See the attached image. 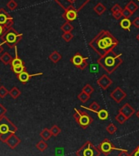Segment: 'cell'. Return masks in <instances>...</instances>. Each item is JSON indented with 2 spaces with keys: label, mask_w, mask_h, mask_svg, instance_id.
Wrapping results in <instances>:
<instances>
[{
  "label": "cell",
  "mask_w": 139,
  "mask_h": 156,
  "mask_svg": "<svg viewBox=\"0 0 139 156\" xmlns=\"http://www.w3.org/2000/svg\"><path fill=\"white\" fill-rule=\"evenodd\" d=\"M88 57H82L81 54L76 53V54L71 59V62L75 65V67H77L81 70H84L88 67V62H87Z\"/></svg>",
  "instance_id": "30bf717a"
},
{
  "label": "cell",
  "mask_w": 139,
  "mask_h": 156,
  "mask_svg": "<svg viewBox=\"0 0 139 156\" xmlns=\"http://www.w3.org/2000/svg\"><path fill=\"white\" fill-rule=\"evenodd\" d=\"M43 75V73H38V74H34V75H30L26 70H25V71L22 72L21 74L17 75V78L19 79V81H20V83H22L25 84V83H27L28 82L30 81V79H31L32 77L39 76V75Z\"/></svg>",
  "instance_id": "9a60e30c"
},
{
  "label": "cell",
  "mask_w": 139,
  "mask_h": 156,
  "mask_svg": "<svg viewBox=\"0 0 139 156\" xmlns=\"http://www.w3.org/2000/svg\"><path fill=\"white\" fill-rule=\"evenodd\" d=\"M20 143V139L16 135V133H14L12 135H11L6 141L5 144H7L9 148L14 149Z\"/></svg>",
  "instance_id": "5bb4252c"
},
{
  "label": "cell",
  "mask_w": 139,
  "mask_h": 156,
  "mask_svg": "<svg viewBox=\"0 0 139 156\" xmlns=\"http://www.w3.org/2000/svg\"><path fill=\"white\" fill-rule=\"evenodd\" d=\"M136 38H137V40H138L139 42V34H138V35H137V37H136Z\"/></svg>",
  "instance_id": "c3c4849f"
},
{
  "label": "cell",
  "mask_w": 139,
  "mask_h": 156,
  "mask_svg": "<svg viewBox=\"0 0 139 156\" xmlns=\"http://www.w3.org/2000/svg\"><path fill=\"white\" fill-rule=\"evenodd\" d=\"M115 120L119 123V124H124V123H125L128 119H127V118H126L125 116L123 115L122 113L119 112V114L115 116Z\"/></svg>",
  "instance_id": "1f68e13d"
},
{
  "label": "cell",
  "mask_w": 139,
  "mask_h": 156,
  "mask_svg": "<svg viewBox=\"0 0 139 156\" xmlns=\"http://www.w3.org/2000/svg\"><path fill=\"white\" fill-rule=\"evenodd\" d=\"M14 24L13 17H12L4 8H0V25L6 29L12 27Z\"/></svg>",
  "instance_id": "9c48e42d"
},
{
  "label": "cell",
  "mask_w": 139,
  "mask_h": 156,
  "mask_svg": "<svg viewBox=\"0 0 139 156\" xmlns=\"http://www.w3.org/2000/svg\"><path fill=\"white\" fill-rule=\"evenodd\" d=\"M121 54H116L114 51H111L103 57H100L98 60V63L108 75H111L122 64Z\"/></svg>",
  "instance_id": "7a4b0ae2"
},
{
  "label": "cell",
  "mask_w": 139,
  "mask_h": 156,
  "mask_svg": "<svg viewBox=\"0 0 139 156\" xmlns=\"http://www.w3.org/2000/svg\"><path fill=\"white\" fill-rule=\"evenodd\" d=\"M97 83L103 89V90H106L107 88L111 87V85H112L113 81L107 75H102L100 78L98 79Z\"/></svg>",
  "instance_id": "7c38bea8"
},
{
  "label": "cell",
  "mask_w": 139,
  "mask_h": 156,
  "mask_svg": "<svg viewBox=\"0 0 139 156\" xmlns=\"http://www.w3.org/2000/svg\"><path fill=\"white\" fill-rule=\"evenodd\" d=\"M78 12L74 9H69V10L65 11L64 14L62 15V17L68 22H71L77 18Z\"/></svg>",
  "instance_id": "2e32d148"
},
{
  "label": "cell",
  "mask_w": 139,
  "mask_h": 156,
  "mask_svg": "<svg viewBox=\"0 0 139 156\" xmlns=\"http://www.w3.org/2000/svg\"><path fill=\"white\" fill-rule=\"evenodd\" d=\"M17 132V127L7 116L0 118V141L6 142L7 139L14 133Z\"/></svg>",
  "instance_id": "3957f363"
},
{
  "label": "cell",
  "mask_w": 139,
  "mask_h": 156,
  "mask_svg": "<svg viewBox=\"0 0 139 156\" xmlns=\"http://www.w3.org/2000/svg\"><path fill=\"white\" fill-rule=\"evenodd\" d=\"M8 94H9V91L4 86L1 85L0 86V97L1 98H4Z\"/></svg>",
  "instance_id": "8d00e7d4"
},
{
  "label": "cell",
  "mask_w": 139,
  "mask_h": 156,
  "mask_svg": "<svg viewBox=\"0 0 139 156\" xmlns=\"http://www.w3.org/2000/svg\"><path fill=\"white\" fill-rule=\"evenodd\" d=\"M110 97L116 103H120L127 97V94H126V92L120 87H117V88H115L112 91L111 93L110 94Z\"/></svg>",
  "instance_id": "8fae6325"
},
{
  "label": "cell",
  "mask_w": 139,
  "mask_h": 156,
  "mask_svg": "<svg viewBox=\"0 0 139 156\" xmlns=\"http://www.w3.org/2000/svg\"><path fill=\"white\" fill-rule=\"evenodd\" d=\"M122 13H123V17H124V18H129V19L132 17V14H133L132 13L128 8H126V7H124V8L123 9Z\"/></svg>",
  "instance_id": "f35d334b"
},
{
  "label": "cell",
  "mask_w": 139,
  "mask_h": 156,
  "mask_svg": "<svg viewBox=\"0 0 139 156\" xmlns=\"http://www.w3.org/2000/svg\"><path fill=\"white\" fill-rule=\"evenodd\" d=\"M23 38V34L18 33L13 27L7 29L5 31L4 35L1 37L2 44H6L9 48H17V44H19Z\"/></svg>",
  "instance_id": "277c9868"
},
{
  "label": "cell",
  "mask_w": 139,
  "mask_h": 156,
  "mask_svg": "<svg viewBox=\"0 0 139 156\" xmlns=\"http://www.w3.org/2000/svg\"><path fill=\"white\" fill-rule=\"evenodd\" d=\"M48 144L46 142V141H44V140H42L40 141H39V142L36 144V146L35 147L37 148V149H39V151L41 152H44L45 151L46 149H48Z\"/></svg>",
  "instance_id": "d4e9b609"
},
{
  "label": "cell",
  "mask_w": 139,
  "mask_h": 156,
  "mask_svg": "<svg viewBox=\"0 0 139 156\" xmlns=\"http://www.w3.org/2000/svg\"><path fill=\"white\" fill-rule=\"evenodd\" d=\"M113 15V17H114V18L115 19H116V20H121V18L123 17V13L122 12H116V13H114L112 14Z\"/></svg>",
  "instance_id": "60d3db41"
},
{
  "label": "cell",
  "mask_w": 139,
  "mask_h": 156,
  "mask_svg": "<svg viewBox=\"0 0 139 156\" xmlns=\"http://www.w3.org/2000/svg\"><path fill=\"white\" fill-rule=\"evenodd\" d=\"M136 116H137V117H138V118L139 119V110L138 111H137V112H136Z\"/></svg>",
  "instance_id": "7dc6e473"
},
{
  "label": "cell",
  "mask_w": 139,
  "mask_h": 156,
  "mask_svg": "<svg viewBox=\"0 0 139 156\" xmlns=\"http://www.w3.org/2000/svg\"><path fill=\"white\" fill-rule=\"evenodd\" d=\"M12 59L13 58L12 57V56L7 52H5L0 56V61H2L4 65H10Z\"/></svg>",
  "instance_id": "d6986e66"
},
{
  "label": "cell",
  "mask_w": 139,
  "mask_h": 156,
  "mask_svg": "<svg viewBox=\"0 0 139 156\" xmlns=\"http://www.w3.org/2000/svg\"><path fill=\"white\" fill-rule=\"evenodd\" d=\"M6 30H7V29L5 27H4L3 25H0V38H1V37L4 35V34L5 33V31Z\"/></svg>",
  "instance_id": "ee69618b"
},
{
  "label": "cell",
  "mask_w": 139,
  "mask_h": 156,
  "mask_svg": "<svg viewBox=\"0 0 139 156\" xmlns=\"http://www.w3.org/2000/svg\"><path fill=\"white\" fill-rule=\"evenodd\" d=\"M0 86H1V85H0Z\"/></svg>",
  "instance_id": "f907efd6"
},
{
  "label": "cell",
  "mask_w": 139,
  "mask_h": 156,
  "mask_svg": "<svg viewBox=\"0 0 139 156\" xmlns=\"http://www.w3.org/2000/svg\"><path fill=\"white\" fill-rule=\"evenodd\" d=\"M61 37H62V38H63L66 43H69V42H71V41L73 39L74 35H73V34H72L71 32H70V33H64V34L61 35Z\"/></svg>",
  "instance_id": "d590c367"
},
{
  "label": "cell",
  "mask_w": 139,
  "mask_h": 156,
  "mask_svg": "<svg viewBox=\"0 0 139 156\" xmlns=\"http://www.w3.org/2000/svg\"><path fill=\"white\" fill-rule=\"evenodd\" d=\"M136 149H138V151H139V146H138V147H137V148H136Z\"/></svg>",
  "instance_id": "681fc988"
},
{
  "label": "cell",
  "mask_w": 139,
  "mask_h": 156,
  "mask_svg": "<svg viewBox=\"0 0 139 156\" xmlns=\"http://www.w3.org/2000/svg\"><path fill=\"white\" fill-rule=\"evenodd\" d=\"M130 156H139V151L137 149H135L130 154Z\"/></svg>",
  "instance_id": "f6af8a7d"
},
{
  "label": "cell",
  "mask_w": 139,
  "mask_h": 156,
  "mask_svg": "<svg viewBox=\"0 0 139 156\" xmlns=\"http://www.w3.org/2000/svg\"><path fill=\"white\" fill-rule=\"evenodd\" d=\"M111 11L112 14L116 13V12H122L123 8L120 7V5L119 4H115L113 7L111 8Z\"/></svg>",
  "instance_id": "74e56055"
},
{
  "label": "cell",
  "mask_w": 139,
  "mask_h": 156,
  "mask_svg": "<svg viewBox=\"0 0 139 156\" xmlns=\"http://www.w3.org/2000/svg\"><path fill=\"white\" fill-rule=\"evenodd\" d=\"M78 99L80 102H83V103H86L90 99V95H88V94H87V93H85L84 92L82 91L78 95Z\"/></svg>",
  "instance_id": "f546056e"
},
{
  "label": "cell",
  "mask_w": 139,
  "mask_h": 156,
  "mask_svg": "<svg viewBox=\"0 0 139 156\" xmlns=\"http://www.w3.org/2000/svg\"><path fill=\"white\" fill-rule=\"evenodd\" d=\"M20 94H21V92L19 90V88H17V87H13L9 91V95L12 99L18 98L20 96Z\"/></svg>",
  "instance_id": "603a6c76"
},
{
  "label": "cell",
  "mask_w": 139,
  "mask_h": 156,
  "mask_svg": "<svg viewBox=\"0 0 139 156\" xmlns=\"http://www.w3.org/2000/svg\"><path fill=\"white\" fill-rule=\"evenodd\" d=\"M93 10H94V12H95L98 15L101 16V15H102V14L105 12L106 10V6L103 4L99 3V4H97L95 7H94Z\"/></svg>",
  "instance_id": "7402d4cb"
},
{
  "label": "cell",
  "mask_w": 139,
  "mask_h": 156,
  "mask_svg": "<svg viewBox=\"0 0 139 156\" xmlns=\"http://www.w3.org/2000/svg\"><path fill=\"white\" fill-rule=\"evenodd\" d=\"M119 112L122 113L123 115L127 118V119H129L132 117V115L135 114V110L129 105V103H125L121 108L119 109Z\"/></svg>",
  "instance_id": "4fadbf2b"
},
{
  "label": "cell",
  "mask_w": 139,
  "mask_h": 156,
  "mask_svg": "<svg viewBox=\"0 0 139 156\" xmlns=\"http://www.w3.org/2000/svg\"><path fill=\"white\" fill-rule=\"evenodd\" d=\"M118 156H130V154H129L127 149H124V150H121V152L119 153Z\"/></svg>",
  "instance_id": "7bdbcfd3"
},
{
  "label": "cell",
  "mask_w": 139,
  "mask_h": 156,
  "mask_svg": "<svg viewBox=\"0 0 139 156\" xmlns=\"http://www.w3.org/2000/svg\"><path fill=\"white\" fill-rule=\"evenodd\" d=\"M126 8H128L132 13H134L136 11L138 10V6L137 5V4L133 2V1H129V3H128V4L126 5Z\"/></svg>",
  "instance_id": "83f0119b"
},
{
  "label": "cell",
  "mask_w": 139,
  "mask_h": 156,
  "mask_svg": "<svg viewBox=\"0 0 139 156\" xmlns=\"http://www.w3.org/2000/svg\"><path fill=\"white\" fill-rule=\"evenodd\" d=\"M54 1L62 9H64V11L74 9L79 12L91 0H54Z\"/></svg>",
  "instance_id": "5b68a950"
},
{
  "label": "cell",
  "mask_w": 139,
  "mask_h": 156,
  "mask_svg": "<svg viewBox=\"0 0 139 156\" xmlns=\"http://www.w3.org/2000/svg\"><path fill=\"white\" fill-rule=\"evenodd\" d=\"M2 45H3V44H0V55H1V53L4 51V48H3V46H2Z\"/></svg>",
  "instance_id": "bcb514c9"
},
{
  "label": "cell",
  "mask_w": 139,
  "mask_h": 156,
  "mask_svg": "<svg viewBox=\"0 0 139 156\" xmlns=\"http://www.w3.org/2000/svg\"><path fill=\"white\" fill-rule=\"evenodd\" d=\"M7 7L10 11H15L18 7V4L14 0H10L9 2H7Z\"/></svg>",
  "instance_id": "e575fe53"
},
{
  "label": "cell",
  "mask_w": 139,
  "mask_h": 156,
  "mask_svg": "<svg viewBox=\"0 0 139 156\" xmlns=\"http://www.w3.org/2000/svg\"><path fill=\"white\" fill-rule=\"evenodd\" d=\"M82 91H83V92H84L85 93L88 94V95H91L92 93L94 92V88H92L91 85L88 84H88H86L84 87L83 88Z\"/></svg>",
  "instance_id": "836d02e7"
},
{
  "label": "cell",
  "mask_w": 139,
  "mask_h": 156,
  "mask_svg": "<svg viewBox=\"0 0 139 156\" xmlns=\"http://www.w3.org/2000/svg\"><path fill=\"white\" fill-rule=\"evenodd\" d=\"M51 132L52 134V136H57L61 132V129L58 127L57 125H53L51 128Z\"/></svg>",
  "instance_id": "d6a6232c"
},
{
  "label": "cell",
  "mask_w": 139,
  "mask_h": 156,
  "mask_svg": "<svg viewBox=\"0 0 139 156\" xmlns=\"http://www.w3.org/2000/svg\"><path fill=\"white\" fill-rule=\"evenodd\" d=\"M97 113V115L98 116V118L101 120H106L109 117V113L106 110L102 109V110H99Z\"/></svg>",
  "instance_id": "484cf974"
},
{
  "label": "cell",
  "mask_w": 139,
  "mask_h": 156,
  "mask_svg": "<svg viewBox=\"0 0 139 156\" xmlns=\"http://www.w3.org/2000/svg\"><path fill=\"white\" fill-rule=\"evenodd\" d=\"M119 25L124 30L130 31V27L132 25V21L129 20V18H123L122 20H120V21H119Z\"/></svg>",
  "instance_id": "ac0fdd59"
},
{
  "label": "cell",
  "mask_w": 139,
  "mask_h": 156,
  "mask_svg": "<svg viewBox=\"0 0 139 156\" xmlns=\"http://www.w3.org/2000/svg\"><path fill=\"white\" fill-rule=\"evenodd\" d=\"M48 58L50 59V61H51L52 63L56 64V63H57L59 61H61L62 57H61V55L57 51H53L51 54L49 55Z\"/></svg>",
  "instance_id": "44dd1931"
},
{
  "label": "cell",
  "mask_w": 139,
  "mask_h": 156,
  "mask_svg": "<svg viewBox=\"0 0 139 156\" xmlns=\"http://www.w3.org/2000/svg\"><path fill=\"white\" fill-rule=\"evenodd\" d=\"M98 148L101 151V153L104 154L105 155H109L114 150H124V149H119V148L115 147V145L108 138L103 140L102 142L99 144Z\"/></svg>",
  "instance_id": "ba28073f"
},
{
  "label": "cell",
  "mask_w": 139,
  "mask_h": 156,
  "mask_svg": "<svg viewBox=\"0 0 139 156\" xmlns=\"http://www.w3.org/2000/svg\"><path fill=\"white\" fill-rule=\"evenodd\" d=\"M7 108L4 107V105H3L2 103H0V118L5 115L6 113H7Z\"/></svg>",
  "instance_id": "ab89813d"
},
{
  "label": "cell",
  "mask_w": 139,
  "mask_h": 156,
  "mask_svg": "<svg viewBox=\"0 0 139 156\" xmlns=\"http://www.w3.org/2000/svg\"><path fill=\"white\" fill-rule=\"evenodd\" d=\"M73 117L75 118L76 123L84 129L88 128L92 124V123L93 122V119L88 113L78 109H75V113L73 115Z\"/></svg>",
  "instance_id": "8992f818"
},
{
  "label": "cell",
  "mask_w": 139,
  "mask_h": 156,
  "mask_svg": "<svg viewBox=\"0 0 139 156\" xmlns=\"http://www.w3.org/2000/svg\"><path fill=\"white\" fill-rule=\"evenodd\" d=\"M15 50H16V56H15V57L12 59V61L11 62V68H12V67H17V66H19V65H25L24 61H22L21 59H20L19 57H18V54H17V48H15Z\"/></svg>",
  "instance_id": "e0dca14e"
},
{
  "label": "cell",
  "mask_w": 139,
  "mask_h": 156,
  "mask_svg": "<svg viewBox=\"0 0 139 156\" xmlns=\"http://www.w3.org/2000/svg\"><path fill=\"white\" fill-rule=\"evenodd\" d=\"M132 25L137 29H139V17H136L132 21Z\"/></svg>",
  "instance_id": "b9f144b4"
},
{
  "label": "cell",
  "mask_w": 139,
  "mask_h": 156,
  "mask_svg": "<svg viewBox=\"0 0 139 156\" xmlns=\"http://www.w3.org/2000/svg\"><path fill=\"white\" fill-rule=\"evenodd\" d=\"M76 156H100L101 151L91 141H86L75 153Z\"/></svg>",
  "instance_id": "52a82bcc"
},
{
  "label": "cell",
  "mask_w": 139,
  "mask_h": 156,
  "mask_svg": "<svg viewBox=\"0 0 139 156\" xmlns=\"http://www.w3.org/2000/svg\"><path fill=\"white\" fill-rule=\"evenodd\" d=\"M106 130L107 131L109 134L111 135H114L116 131H117V127L114 124V123H109V125L106 128Z\"/></svg>",
  "instance_id": "4dcf8cb0"
},
{
  "label": "cell",
  "mask_w": 139,
  "mask_h": 156,
  "mask_svg": "<svg viewBox=\"0 0 139 156\" xmlns=\"http://www.w3.org/2000/svg\"><path fill=\"white\" fill-rule=\"evenodd\" d=\"M83 108H85L86 110H91V111H92V112H98L99 110H100V105H99L98 103L97 102H92L91 104H90V105H89V107H88V108H86V107H84V106H82Z\"/></svg>",
  "instance_id": "4316f807"
},
{
  "label": "cell",
  "mask_w": 139,
  "mask_h": 156,
  "mask_svg": "<svg viewBox=\"0 0 139 156\" xmlns=\"http://www.w3.org/2000/svg\"><path fill=\"white\" fill-rule=\"evenodd\" d=\"M12 70L13 71V73L15 75H17V76L18 75H20L21 74L22 72H24L25 70H26V67H25V65H19V66H17V67H12Z\"/></svg>",
  "instance_id": "f1b7e54d"
},
{
  "label": "cell",
  "mask_w": 139,
  "mask_h": 156,
  "mask_svg": "<svg viewBox=\"0 0 139 156\" xmlns=\"http://www.w3.org/2000/svg\"><path fill=\"white\" fill-rule=\"evenodd\" d=\"M61 30L64 33H70V32H71L73 30H74V27H73V25L71 24V22H68V21H65L64 24L61 25Z\"/></svg>",
  "instance_id": "cb8c5ba5"
},
{
  "label": "cell",
  "mask_w": 139,
  "mask_h": 156,
  "mask_svg": "<svg viewBox=\"0 0 139 156\" xmlns=\"http://www.w3.org/2000/svg\"><path fill=\"white\" fill-rule=\"evenodd\" d=\"M119 44V41L116 39L108 30H101L90 42L89 46L98 54L103 57L111 51H113Z\"/></svg>",
  "instance_id": "6da1fadb"
},
{
  "label": "cell",
  "mask_w": 139,
  "mask_h": 156,
  "mask_svg": "<svg viewBox=\"0 0 139 156\" xmlns=\"http://www.w3.org/2000/svg\"><path fill=\"white\" fill-rule=\"evenodd\" d=\"M39 135L42 137V139L44 140V141H48V140L51 138L52 136V134L51 130L48 128H44L39 133Z\"/></svg>",
  "instance_id": "ffe728a7"
}]
</instances>
